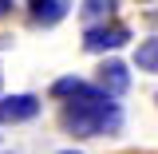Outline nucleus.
I'll return each instance as SVG.
<instances>
[{
	"mask_svg": "<svg viewBox=\"0 0 158 154\" xmlns=\"http://www.w3.org/2000/svg\"><path fill=\"white\" fill-rule=\"evenodd\" d=\"M123 127V111L115 99H95V103H67L63 107V131L75 138H103Z\"/></svg>",
	"mask_w": 158,
	"mask_h": 154,
	"instance_id": "nucleus-1",
	"label": "nucleus"
},
{
	"mask_svg": "<svg viewBox=\"0 0 158 154\" xmlns=\"http://www.w3.org/2000/svg\"><path fill=\"white\" fill-rule=\"evenodd\" d=\"M127 40H131V28H127V24H118V20L95 24V28L83 32V52H91V56H99V52H115V48H123Z\"/></svg>",
	"mask_w": 158,
	"mask_h": 154,
	"instance_id": "nucleus-2",
	"label": "nucleus"
},
{
	"mask_svg": "<svg viewBox=\"0 0 158 154\" xmlns=\"http://www.w3.org/2000/svg\"><path fill=\"white\" fill-rule=\"evenodd\" d=\"M95 87H99L107 99L123 95V91L131 87V71H127V63H118V59H107V63L99 67V75H95Z\"/></svg>",
	"mask_w": 158,
	"mask_h": 154,
	"instance_id": "nucleus-3",
	"label": "nucleus"
},
{
	"mask_svg": "<svg viewBox=\"0 0 158 154\" xmlns=\"http://www.w3.org/2000/svg\"><path fill=\"white\" fill-rule=\"evenodd\" d=\"M40 115L36 95H4L0 99V123H28Z\"/></svg>",
	"mask_w": 158,
	"mask_h": 154,
	"instance_id": "nucleus-4",
	"label": "nucleus"
},
{
	"mask_svg": "<svg viewBox=\"0 0 158 154\" xmlns=\"http://www.w3.org/2000/svg\"><path fill=\"white\" fill-rule=\"evenodd\" d=\"M28 16L44 28H52L67 16V0H28Z\"/></svg>",
	"mask_w": 158,
	"mask_h": 154,
	"instance_id": "nucleus-5",
	"label": "nucleus"
},
{
	"mask_svg": "<svg viewBox=\"0 0 158 154\" xmlns=\"http://www.w3.org/2000/svg\"><path fill=\"white\" fill-rule=\"evenodd\" d=\"M135 67L146 71V75H158V36L142 40V44L135 48Z\"/></svg>",
	"mask_w": 158,
	"mask_h": 154,
	"instance_id": "nucleus-6",
	"label": "nucleus"
},
{
	"mask_svg": "<svg viewBox=\"0 0 158 154\" xmlns=\"http://www.w3.org/2000/svg\"><path fill=\"white\" fill-rule=\"evenodd\" d=\"M79 12H83V20H107L115 12V0H83Z\"/></svg>",
	"mask_w": 158,
	"mask_h": 154,
	"instance_id": "nucleus-7",
	"label": "nucleus"
},
{
	"mask_svg": "<svg viewBox=\"0 0 158 154\" xmlns=\"http://www.w3.org/2000/svg\"><path fill=\"white\" fill-rule=\"evenodd\" d=\"M12 8H16V0H0V16H12Z\"/></svg>",
	"mask_w": 158,
	"mask_h": 154,
	"instance_id": "nucleus-8",
	"label": "nucleus"
},
{
	"mask_svg": "<svg viewBox=\"0 0 158 154\" xmlns=\"http://www.w3.org/2000/svg\"><path fill=\"white\" fill-rule=\"evenodd\" d=\"M59 154H83V150H59Z\"/></svg>",
	"mask_w": 158,
	"mask_h": 154,
	"instance_id": "nucleus-9",
	"label": "nucleus"
}]
</instances>
